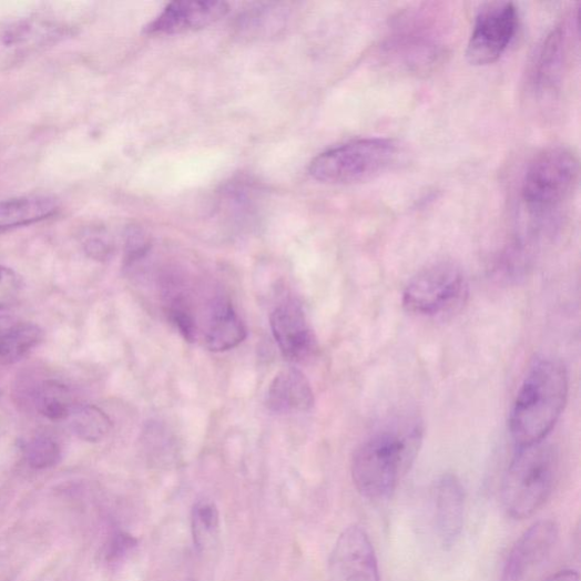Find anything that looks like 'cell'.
Wrapping results in <instances>:
<instances>
[{"instance_id":"obj_2","label":"cell","mask_w":581,"mask_h":581,"mask_svg":"<svg viewBox=\"0 0 581 581\" xmlns=\"http://www.w3.org/2000/svg\"><path fill=\"white\" fill-rule=\"evenodd\" d=\"M569 375L554 357H543L529 367L513 401L509 427L518 448L546 441L567 405Z\"/></svg>"},{"instance_id":"obj_15","label":"cell","mask_w":581,"mask_h":581,"mask_svg":"<svg viewBox=\"0 0 581 581\" xmlns=\"http://www.w3.org/2000/svg\"><path fill=\"white\" fill-rule=\"evenodd\" d=\"M204 333L205 347L213 353L228 351L246 340L247 328L232 303L218 296L210 303Z\"/></svg>"},{"instance_id":"obj_1","label":"cell","mask_w":581,"mask_h":581,"mask_svg":"<svg viewBox=\"0 0 581 581\" xmlns=\"http://www.w3.org/2000/svg\"><path fill=\"white\" fill-rule=\"evenodd\" d=\"M424 434L422 420L411 414L387 420L370 434L351 460L358 492L371 501L391 498L414 466Z\"/></svg>"},{"instance_id":"obj_17","label":"cell","mask_w":581,"mask_h":581,"mask_svg":"<svg viewBox=\"0 0 581 581\" xmlns=\"http://www.w3.org/2000/svg\"><path fill=\"white\" fill-rule=\"evenodd\" d=\"M39 325L12 316H0V361L14 364L24 358L42 340Z\"/></svg>"},{"instance_id":"obj_12","label":"cell","mask_w":581,"mask_h":581,"mask_svg":"<svg viewBox=\"0 0 581 581\" xmlns=\"http://www.w3.org/2000/svg\"><path fill=\"white\" fill-rule=\"evenodd\" d=\"M271 327L283 357L300 363L317 350V340L303 307L288 300L278 305L271 315Z\"/></svg>"},{"instance_id":"obj_16","label":"cell","mask_w":581,"mask_h":581,"mask_svg":"<svg viewBox=\"0 0 581 581\" xmlns=\"http://www.w3.org/2000/svg\"><path fill=\"white\" fill-rule=\"evenodd\" d=\"M315 404L312 385L297 368L279 371L269 385L266 405L277 414L305 412Z\"/></svg>"},{"instance_id":"obj_7","label":"cell","mask_w":581,"mask_h":581,"mask_svg":"<svg viewBox=\"0 0 581 581\" xmlns=\"http://www.w3.org/2000/svg\"><path fill=\"white\" fill-rule=\"evenodd\" d=\"M386 57L396 65L422 73L438 64L446 54L439 24L422 11L407 13L394 27L384 44Z\"/></svg>"},{"instance_id":"obj_18","label":"cell","mask_w":581,"mask_h":581,"mask_svg":"<svg viewBox=\"0 0 581 581\" xmlns=\"http://www.w3.org/2000/svg\"><path fill=\"white\" fill-rule=\"evenodd\" d=\"M60 211L51 196H27L0 202V232L38 223Z\"/></svg>"},{"instance_id":"obj_27","label":"cell","mask_w":581,"mask_h":581,"mask_svg":"<svg viewBox=\"0 0 581 581\" xmlns=\"http://www.w3.org/2000/svg\"><path fill=\"white\" fill-rule=\"evenodd\" d=\"M547 581H579V573L572 569L561 570L549 577Z\"/></svg>"},{"instance_id":"obj_11","label":"cell","mask_w":581,"mask_h":581,"mask_svg":"<svg viewBox=\"0 0 581 581\" xmlns=\"http://www.w3.org/2000/svg\"><path fill=\"white\" fill-rule=\"evenodd\" d=\"M559 540L554 520H541L523 532L506 562L501 581H530L550 557Z\"/></svg>"},{"instance_id":"obj_13","label":"cell","mask_w":581,"mask_h":581,"mask_svg":"<svg viewBox=\"0 0 581 581\" xmlns=\"http://www.w3.org/2000/svg\"><path fill=\"white\" fill-rule=\"evenodd\" d=\"M434 524L445 549L453 548L461 537L465 520V491L460 479L445 473L432 489Z\"/></svg>"},{"instance_id":"obj_3","label":"cell","mask_w":581,"mask_h":581,"mask_svg":"<svg viewBox=\"0 0 581 581\" xmlns=\"http://www.w3.org/2000/svg\"><path fill=\"white\" fill-rule=\"evenodd\" d=\"M557 449L546 441L519 448L511 460L501 487L506 513L514 520L536 514L551 497L559 475Z\"/></svg>"},{"instance_id":"obj_8","label":"cell","mask_w":581,"mask_h":581,"mask_svg":"<svg viewBox=\"0 0 581 581\" xmlns=\"http://www.w3.org/2000/svg\"><path fill=\"white\" fill-rule=\"evenodd\" d=\"M519 26L513 3H488L478 11L467 45V59L472 65H489L499 61L516 37Z\"/></svg>"},{"instance_id":"obj_14","label":"cell","mask_w":581,"mask_h":581,"mask_svg":"<svg viewBox=\"0 0 581 581\" xmlns=\"http://www.w3.org/2000/svg\"><path fill=\"white\" fill-rule=\"evenodd\" d=\"M230 11L224 2H175L170 4L147 28L150 34H176L206 28Z\"/></svg>"},{"instance_id":"obj_26","label":"cell","mask_w":581,"mask_h":581,"mask_svg":"<svg viewBox=\"0 0 581 581\" xmlns=\"http://www.w3.org/2000/svg\"><path fill=\"white\" fill-rule=\"evenodd\" d=\"M134 544L132 538L125 534L116 536L109 547V559L115 560L124 555Z\"/></svg>"},{"instance_id":"obj_23","label":"cell","mask_w":581,"mask_h":581,"mask_svg":"<svg viewBox=\"0 0 581 581\" xmlns=\"http://www.w3.org/2000/svg\"><path fill=\"white\" fill-rule=\"evenodd\" d=\"M26 458L31 468L42 470L57 466L61 461L62 451L53 439L37 436L27 445Z\"/></svg>"},{"instance_id":"obj_22","label":"cell","mask_w":581,"mask_h":581,"mask_svg":"<svg viewBox=\"0 0 581 581\" xmlns=\"http://www.w3.org/2000/svg\"><path fill=\"white\" fill-rule=\"evenodd\" d=\"M193 543L200 552H205L218 536L220 514L216 504L210 499H202L193 506L191 514Z\"/></svg>"},{"instance_id":"obj_20","label":"cell","mask_w":581,"mask_h":581,"mask_svg":"<svg viewBox=\"0 0 581 581\" xmlns=\"http://www.w3.org/2000/svg\"><path fill=\"white\" fill-rule=\"evenodd\" d=\"M61 35L60 28L35 21H23L12 26L0 42L7 50L27 51L28 48L42 45L47 41L55 40Z\"/></svg>"},{"instance_id":"obj_4","label":"cell","mask_w":581,"mask_h":581,"mask_svg":"<svg viewBox=\"0 0 581 581\" xmlns=\"http://www.w3.org/2000/svg\"><path fill=\"white\" fill-rule=\"evenodd\" d=\"M399 144L391 139L366 137L336 145L310 164V175L320 183L354 184L374 179L395 166Z\"/></svg>"},{"instance_id":"obj_10","label":"cell","mask_w":581,"mask_h":581,"mask_svg":"<svg viewBox=\"0 0 581 581\" xmlns=\"http://www.w3.org/2000/svg\"><path fill=\"white\" fill-rule=\"evenodd\" d=\"M329 581H380L378 562L366 530L354 524L338 537L328 562Z\"/></svg>"},{"instance_id":"obj_24","label":"cell","mask_w":581,"mask_h":581,"mask_svg":"<svg viewBox=\"0 0 581 581\" xmlns=\"http://www.w3.org/2000/svg\"><path fill=\"white\" fill-rule=\"evenodd\" d=\"M22 293L20 276L7 266H0V310H6L18 304Z\"/></svg>"},{"instance_id":"obj_21","label":"cell","mask_w":581,"mask_h":581,"mask_svg":"<svg viewBox=\"0 0 581 581\" xmlns=\"http://www.w3.org/2000/svg\"><path fill=\"white\" fill-rule=\"evenodd\" d=\"M38 411L45 418L60 421L70 417L74 406L68 387L55 380H45L34 396Z\"/></svg>"},{"instance_id":"obj_9","label":"cell","mask_w":581,"mask_h":581,"mask_svg":"<svg viewBox=\"0 0 581 581\" xmlns=\"http://www.w3.org/2000/svg\"><path fill=\"white\" fill-rule=\"evenodd\" d=\"M579 41V9H573L547 35L532 62L530 83L539 92L559 88L570 70Z\"/></svg>"},{"instance_id":"obj_19","label":"cell","mask_w":581,"mask_h":581,"mask_svg":"<svg viewBox=\"0 0 581 581\" xmlns=\"http://www.w3.org/2000/svg\"><path fill=\"white\" fill-rule=\"evenodd\" d=\"M69 418L73 432L86 442H101L112 430L111 418L92 405L74 406Z\"/></svg>"},{"instance_id":"obj_25","label":"cell","mask_w":581,"mask_h":581,"mask_svg":"<svg viewBox=\"0 0 581 581\" xmlns=\"http://www.w3.org/2000/svg\"><path fill=\"white\" fill-rule=\"evenodd\" d=\"M85 254L95 261H106L112 254V247L100 237L89 238L84 244Z\"/></svg>"},{"instance_id":"obj_6","label":"cell","mask_w":581,"mask_h":581,"mask_svg":"<svg viewBox=\"0 0 581 581\" xmlns=\"http://www.w3.org/2000/svg\"><path fill=\"white\" fill-rule=\"evenodd\" d=\"M469 296L468 281L459 266L435 263L419 271L406 285L402 306L422 318H445L459 312Z\"/></svg>"},{"instance_id":"obj_5","label":"cell","mask_w":581,"mask_h":581,"mask_svg":"<svg viewBox=\"0 0 581 581\" xmlns=\"http://www.w3.org/2000/svg\"><path fill=\"white\" fill-rule=\"evenodd\" d=\"M579 180V161L557 145L541 152L524 173L521 197L530 215L544 218L559 211L572 196Z\"/></svg>"}]
</instances>
